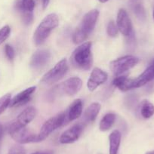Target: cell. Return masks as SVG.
Wrapping results in <instances>:
<instances>
[{"label": "cell", "instance_id": "cell-1", "mask_svg": "<svg viewBox=\"0 0 154 154\" xmlns=\"http://www.w3.org/2000/svg\"><path fill=\"white\" fill-rule=\"evenodd\" d=\"M99 17V11L92 9L83 16L80 24L72 35V41L75 44H79L86 40L95 27Z\"/></svg>", "mask_w": 154, "mask_h": 154}, {"label": "cell", "instance_id": "cell-2", "mask_svg": "<svg viewBox=\"0 0 154 154\" xmlns=\"http://www.w3.org/2000/svg\"><path fill=\"white\" fill-rule=\"evenodd\" d=\"M72 66L78 69L89 70L93 64L91 42H86L77 47L70 57Z\"/></svg>", "mask_w": 154, "mask_h": 154}, {"label": "cell", "instance_id": "cell-3", "mask_svg": "<svg viewBox=\"0 0 154 154\" xmlns=\"http://www.w3.org/2000/svg\"><path fill=\"white\" fill-rule=\"evenodd\" d=\"M59 25V17L54 13L48 14L42 19L33 34L34 43L41 45L45 42L51 32Z\"/></svg>", "mask_w": 154, "mask_h": 154}, {"label": "cell", "instance_id": "cell-4", "mask_svg": "<svg viewBox=\"0 0 154 154\" xmlns=\"http://www.w3.org/2000/svg\"><path fill=\"white\" fill-rule=\"evenodd\" d=\"M68 122H69V121L67 119L66 112H60V113H58L57 115L48 119V120L44 122L39 133L37 134H38V142H41L46 139L55 130L64 125L65 124L68 123Z\"/></svg>", "mask_w": 154, "mask_h": 154}, {"label": "cell", "instance_id": "cell-5", "mask_svg": "<svg viewBox=\"0 0 154 154\" xmlns=\"http://www.w3.org/2000/svg\"><path fill=\"white\" fill-rule=\"evenodd\" d=\"M68 71V63L66 59H62L57 62L50 70L42 76L41 82L45 85H51L56 83L64 76Z\"/></svg>", "mask_w": 154, "mask_h": 154}, {"label": "cell", "instance_id": "cell-6", "mask_svg": "<svg viewBox=\"0 0 154 154\" xmlns=\"http://www.w3.org/2000/svg\"><path fill=\"white\" fill-rule=\"evenodd\" d=\"M139 59L133 55H125L110 62V69L116 76L123 75L138 63Z\"/></svg>", "mask_w": 154, "mask_h": 154}, {"label": "cell", "instance_id": "cell-7", "mask_svg": "<svg viewBox=\"0 0 154 154\" xmlns=\"http://www.w3.org/2000/svg\"><path fill=\"white\" fill-rule=\"evenodd\" d=\"M36 115V109L33 106H29L22 111L13 121L8 127V132L20 128H26L28 124L30 123Z\"/></svg>", "mask_w": 154, "mask_h": 154}, {"label": "cell", "instance_id": "cell-8", "mask_svg": "<svg viewBox=\"0 0 154 154\" xmlns=\"http://www.w3.org/2000/svg\"><path fill=\"white\" fill-rule=\"evenodd\" d=\"M116 26L119 32L125 37L131 35L134 32L132 23L129 15L123 8L119 10L116 18Z\"/></svg>", "mask_w": 154, "mask_h": 154}, {"label": "cell", "instance_id": "cell-9", "mask_svg": "<svg viewBox=\"0 0 154 154\" xmlns=\"http://www.w3.org/2000/svg\"><path fill=\"white\" fill-rule=\"evenodd\" d=\"M51 54L47 49L37 50L31 57L29 65L35 70H38L45 67L51 60Z\"/></svg>", "mask_w": 154, "mask_h": 154}, {"label": "cell", "instance_id": "cell-10", "mask_svg": "<svg viewBox=\"0 0 154 154\" xmlns=\"http://www.w3.org/2000/svg\"><path fill=\"white\" fill-rule=\"evenodd\" d=\"M108 74L103 69L98 67L94 68L90 75L89 79L87 82V87L88 90L91 91H94L98 88L100 85L107 81Z\"/></svg>", "mask_w": 154, "mask_h": 154}, {"label": "cell", "instance_id": "cell-11", "mask_svg": "<svg viewBox=\"0 0 154 154\" xmlns=\"http://www.w3.org/2000/svg\"><path fill=\"white\" fill-rule=\"evenodd\" d=\"M10 136L11 138L20 144L29 143H38V134L29 132V130L26 128H20L15 131H10Z\"/></svg>", "mask_w": 154, "mask_h": 154}, {"label": "cell", "instance_id": "cell-12", "mask_svg": "<svg viewBox=\"0 0 154 154\" xmlns=\"http://www.w3.org/2000/svg\"><path fill=\"white\" fill-rule=\"evenodd\" d=\"M83 131V126L81 124H76L72 125L69 128L63 132L60 136L59 141L63 144H68L76 141L82 134Z\"/></svg>", "mask_w": 154, "mask_h": 154}, {"label": "cell", "instance_id": "cell-13", "mask_svg": "<svg viewBox=\"0 0 154 154\" xmlns=\"http://www.w3.org/2000/svg\"><path fill=\"white\" fill-rule=\"evenodd\" d=\"M82 82L79 77H72L66 79L60 85V91L68 96H74L80 91Z\"/></svg>", "mask_w": 154, "mask_h": 154}, {"label": "cell", "instance_id": "cell-14", "mask_svg": "<svg viewBox=\"0 0 154 154\" xmlns=\"http://www.w3.org/2000/svg\"><path fill=\"white\" fill-rule=\"evenodd\" d=\"M154 79V65L148 66L139 76L131 79V89L140 88Z\"/></svg>", "mask_w": 154, "mask_h": 154}, {"label": "cell", "instance_id": "cell-15", "mask_svg": "<svg viewBox=\"0 0 154 154\" xmlns=\"http://www.w3.org/2000/svg\"><path fill=\"white\" fill-rule=\"evenodd\" d=\"M35 89H36V87L31 86L20 91L11 100V103L9 105L10 107L20 106L27 103L30 100L32 94L35 91Z\"/></svg>", "mask_w": 154, "mask_h": 154}, {"label": "cell", "instance_id": "cell-16", "mask_svg": "<svg viewBox=\"0 0 154 154\" xmlns=\"http://www.w3.org/2000/svg\"><path fill=\"white\" fill-rule=\"evenodd\" d=\"M82 110H83V102H82V100L81 99H76V100H74L71 103L67 110L66 111L68 121L70 122V121L79 119L82 115Z\"/></svg>", "mask_w": 154, "mask_h": 154}, {"label": "cell", "instance_id": "cell-17", "mask_svg": "<svg viewBox=\"0 0 154 154\" xmlns=\"http://www.w3.org/2000/svg\"><path fill=\"white\" fill-rule=\"evenodd\" d=\"M121 135L120 131L118 130H114L109 135V154H118L119 146L121 143Z\"/></svg>", "mask_w": 154, "mask_h": 154}, {"label": "cell", "instance_id": "cell-18", "mask_svg": "<svg viewBox=\"0 0 154 154\" xmlns=\"http://www.w3.org/2000/svg\"><path fill=\"white\" fill-rule=\"evenodd\" d=\"M101 108V105L97 102H94L89 105L84 113V120L86 122H92L95 120Z\"/></svg>", "mask_w": 154, "mask_h": 154}, {"label": "cell", "instance_id": "cell-19", "mask_svg": "<svg viewBox=\"0 0 154 154\" xmlns=\"http://www.w3.org/2000/svg\"><path fill=\"white\" fill-rule=\"evenodd\" d=\"M112 85L122 91H129L131 90V79H128L126 75H119L112 80Z\"/></svg>", "mask_w": 154, "mask_h": 154}, {"label": "cell", "instance_id": "cell-20", "mask_svg": "<svg viewBox=\"0 0 154 154\" xmlns=\"http://www.w3.org/2000/svg\"><path fill=\"white\" fill-rule=\"evenodd\" d=\"M116 118V116L113 112H109V113L105 114L101 120L100 121L99 129L101 131H106L110 129L115 122Z\"/></svg>", "mask_w": 154, "mask_h": 154}, {"label": "cell", "instance_id": "cell-21", "mask_svg": "<svg viewBox=\"0 0 154 154\" xmlns=\"http://www.w3.org/2000/svg\"><path fill=\"white\" fill-rule=\"evenodd\" d=\"M139 111L142 118L148 119L154 115V105L147 100H144L140 103Z\"/></svg>", "mask_w": 154, "mask_h": 154}, {"label": "cell", "instance_id": "cell-22", "mask_svg": "<svg viewBox=\"0 0 154 154\" xmlns=\"http://www.w3.org/2000/svg\"><path fill=\"white\" fill-rule=\"evenodd\" d=\"M35 1L34 0H21L17 3V8L21 11V13H33L35 8Z\"/></svg>", "mask_w": 154, "mask_h": 154}, {"label": "cell", "instance_id": "cell-23", "mask_svg": "<svg viewBox=\"0 0 154 154\" xmlns=\"http://www.w3.org/2000/svg\"><path fill=\"white\" fill-rule=\"evenodd\" d=\"M131 8H132L136 17L139 20H141V21H143L145 20V18H146V12H145V9L143 8V5H142L141 2L134 4V5L131 6Z\"/></svg>", "mask_w": 154, "mask_h": 154}, {"label": "cell", "instance_id": "cell-24", "mask_svg": "<svg viewBox=\"0 0 154 154\" xmlns=\"http://www.w3.org/2000/svg\"><path fill=\"white\" fill-rule=\"evenodd\" d=\"M11 100V94H6L0 97V114H2L10 105Z\"/></svg>", "mask_w": 154, "mask_h": 154}, {"label": "cell", "instance_id": "cell-25", "mask_svg": "<svg viewBox=\"0 0 154 154\" xmlns=\"http://www.w3.org/2000/svg\"><path fill=\"white\" fill-rule=\"evenodd\" d=\"M10 33H11V28L8 25H5L0 29V45H2L9 37Z\"/></svg>", "mask_w": 154, "mask_h": 154}, {"label": "cell", "instance_id": "cell-26", "mask_svg": "<svg viewBox=\"0 0 154 154\" xmlns=\"http://www.w3.org/2000/svg\"><path fill=\"white\" fill-rule=\"evenodd\" d=\"M106 32H107V35H109V36L112 37V38L117 36L119 29H118L117 26H116V24L114 23V21L110 20V21L109 22V23H108L107 25Z\"/></svg>", "mask_w": 154, "mask_h": 154}, {"label": "cell", "instance_id": "cell-27", "mask_svg": "<svg viewBox=\"0 0 154 154\" xmlns=\"http://www.w3.org/2000/svg\"><path fill=\"white\" fill-rule=\"evenodd\" d=\"M5 53L6 57L10 60H12L14 58V57H15V51H14V49L13 48L12 46H11L10 45H8V44L5 45Z\"/></svg>", "mask_w": 154, "mask_h": 154}, {"label": "cell", "instance_id": "cell-28", "mask_svg": "<svg viewBox=\"0 0 154 154\" xmlns=\"http://www.w3.org/2000/svg\"><path fill=\"white\" fill-rule=\"evenodd\" d=\"M8 154H26V150L20 145H14L9 149Z\"/></svg>", "mask_w": 154, "mask_h": 154}, {"label": "cell", "instance_id": "cell-29", "mask_svg": "<svg viewBox=\"0 0 154 154\" xmlns=\"http://www.w3.org/2000/svg\"><path fill=\"white\" fill-rule=\"evenodd\" d=\"M22 17H23V23L26 25L30 24L33 20V13H23L22 14Z\"/></svg>", "mask_w": 154, "mask_h": 154}, {"label": "cell", "instance_id": "cell-30", "mask_svg": "<svg viewBox=\"0 0 154 154\" xmlns=\"http://www.w3.org/2000/svg\"><path fill=\"white\" fill-rule=\"evenodd\" d=\"M32 154H51V152H49V151H37V152H33Z\"/></svg>", "mask_w": 154, "mask_h": 154}, {"label": "cell", "instance_id": "cell-31", "mask_svg": "<svg viewBox=\"0 0 154 154\" xmlns=\"http://www.w3.org/2000/svg\"><path fill=\"white\" fill-rule=\"evenodd\" d=\"M50 0H42V5H43V8H45L48 6V3H49Z\"/></svg>", "mask_w": 154, "mask_h": 154}, {"label": "cell", "instance_id": "cell-32", "mask_svg": "<svg viewBox=\"0 0 154 154\" xmlns=\"http://www.w3.org/2000/svg\"><path fill=\"white\" fill-rule=\"evenodd\" d=\"M3 131H4L3 126H2V124L0 123V140H1V138H2V135H3Z\"/></svg>", "mask_w": 154, "mask_h": 154}, {"label": "cell", "instance_id": "cell-33", "mask_svg": "<svg viewBox=\"0 0 154 154\" xmlns=\"http://www.w3.org/2000/svg\"><path fill=\"white\" fill-rule=\"evenodd\" d=\"M99 2H101V3H106V2H108L109 0H98Z\"/></svg>", "mask_w": 154, "mask_h": 154}, {"label": "cell", "instance_id": "cell-34", "mask_svg": "<svg viewBox=\"0 0 154 154\" xmlns=\"http://www.w3.org/2000/svg\"><path fill=\"white\" fill-rule=\"evenodd\" d=\"M145 154H154V150L149 151V152H146Z\"/></svg>", "mask_w": 154, "mask_h": 154}, {"label": "cell", "instance_id": "cell-35", "mask_svg": "<svg viewBox=\"0 0 154 154\" xmlns=\"http://www.w3.org/2000/svg\"><path fill=\"white\" fill-rule=\"evenodd\" d=\"M152 64H153V65H154V60H153V61H152Z\"/></svg>", "mask_w": 154, "mask_h": 154}, {"label": "cell", "instance_id": "cell-36", "mask_svg": "<svg viewBox=\"0 0 154 154\" xmlns=\"http://www.w3.org/2000/svg\"><path fill=\"white\" fill-rule=\"evenodd\" d=\"M153 19H154V10H153Z\"/></svg>", "mask_w": 154, "mask_h": 154}]
</instances>
